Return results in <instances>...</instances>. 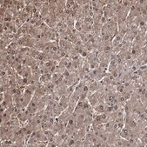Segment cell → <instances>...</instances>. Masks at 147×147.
<instances>
[{"label": "cell", "mask_w": 147, "mask_h": 147, "mask_svg": "<svg viewBox=\"0 0 147 147\" xmlns=\"http://www.w3.org/2000/svg\"><path fill=\"white\" fill-rule=\"evenodd\" d=\"M74 145H75V140L70 136H67V138L63 141L60 146L61 147H74Z\"/></svg>", "instance_id": "obj_3"}, {"label": "cell", "mask_w": 147, "mask_h": 147, "mask_svg": "<svg viewBox=\"0 0 147 147\" xmlns=\"http://www.w3.org/2000/svg\"><path fill=\"white\" fill-rule=\"evenodd\" d=\"M131 129L126 127L125 125L120 130V137L123 138H125V139H129L130 138V134H131Z\"/></svg>", "instance_id": "obj_4"}, {"label": "cell", "mask_w": 147, "mask_h": 147, "mask_svg": "<svg viewBox=\"0 0 147 147\" xmlns=\"http://www.w3.org/2000/svg\"><path fill=\"white\" fill-rule=\"evenodd\" d=\"M107 107H108V105H107L105 103H100V104L97 105L96 106H94V107H93V110H94L95 113L101 114V113L106 112Z\"/></svg>", "instance_id": "obj_2"}, {"label": "cell", "mask_w": 147, "mask_h": 147, "mask_svg": "<svg viewBox=\"0 0 147 147\" xmlns=\"http://www.w3.org/2000/svg\"><path fill=\"white\" fill-rule=\"evenodd\" d=\"M82 146H83V139L78 138V139L75 140V145H74V147H82Z\"/></svg>", "instance_id": "obj_7"}, {"label": "cell", "mask_w": 147, "mask_h": 147, "mask_svg": "<svg viewBox=\"0 0 147 147\" xmlns=\"http://www.w3.org/2000/svg\"><path fill=\"white\" fill-rule=\"evenodd\" d=\"M51 75L52 74H43L40 76V83L42 84H46L51 82Z\"/></svg>", "instance_id": "obj_5"}, {"label": "cell", "mask_w": 147, "mask_h": 147, "mask_svg": "<svg viewBox=\"0 0 147 147\" xmlns=\"http://www.w3.org/2000/svg\"><path fill=\"white\" fill-rule=\"evenodd\" d=\"M112 146H116V147H131V144H130V142H129L128 139L119 137L114 141Z\"/></svg>", "instance_id": "obj_1"}, {"label": "cell", "mask_w": 147, "mask_h": 147, "mask_svg": "<svg viewBox=\"0 0 147 147\" xmlns=\"http://www.w3.org/2000/svg\"><path fill=\"white\" fill-rule=\"evenodd\" d=\"M14 142L11 139H5L4 141H1V146L5 147H12L14 146Z\"/></svg>", "instance_id": "obj_6"}]
</instances>
